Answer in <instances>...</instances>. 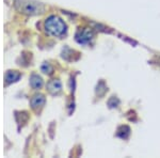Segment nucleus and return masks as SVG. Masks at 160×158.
<instances>
[{
	"instance_id": "nucleus-1",
	"label": "nucleus",
	"mask_w": 160,
	"mask_h": 158,
	"mask_svg": "<svg viewBox=\"0 0 160 158\" xmlns=\"http://www.w3.org/2000/svg\"><path fill=\"white\" fill-rule=\"evenodd\" d=\"M45 29L53 37H62L66 32V25L58 16H50L45 22Z\"/></svg>"
},
{
	"instance_id": "nucleus-2",
	"label": "nucleus",
	"mask_w": 160,
	"mask_h": 158,
	"mask_svg": "<svg viewBox=\"0 0 160 158\" xmlns=\"http://www.w3.org/2000/svg\"><path fill=\"white\" fill-rule=\"evenodd\" d=\"M16 8L22 13L28 15H35L43 13L45 7L42 3L37 1H30V0H17Z\"/></svg>"
},
{
	"instance_id": "nucleus-3",
	"label": "nucleus",
	"mask_w": 160,
	"mask_h": 158,
	"mask_svg": "<svg viewBox=\"0 0 160 158\" xmlns=\"http://www.w3.org/2000/svg\"><path fill=\"white\" fill-rule=\"evenodd\" d=\"M93 35H94L93 31L86 28V29H82L78 32V34H77V41L81 44H88L93 38Z\"/></svg>"
},
{
	"instance_id": "nucleus-4",
	"label": "nucleus",
	"mask_w": 160,
	"mask_h": 158,
	"mask_svg": "<svg viewBox=\"0 0 160 158\" xmlns=\"http://www.w3.org/2000/svg\"><path fill=\"white\" fill-rule=\"evenodd\" d=\"M47 89H48V91L53 93V94H55V93H58L61 90V82L56 79L51 80V81L48 82Z\"/></svg>"
},
{
	"instance_id": "nucleus-5",
	"label": "nucleus",
	"mask_w": 160,
	"mask_h": 158,
	"mask_svg": "<svg viewBox=\"0 0 160 158\" xmlns=\"http://www.w3.org/2000/svg\"><path fill=\"white\" fill-rule=\"evenodd\" d=\"M45 103V97L43 95H35L34 97L31 99V105H32L33 108H38V107H41V106L44 105Z\"/></svg>"
},
{
	"instance_id": "nucleus-6",
	"label": "nucleus",
	"mask_w": 160,
	"mask_h": 158,
	"mask_svg": "<svg viewBox=\"0 0 160 158\" xmlns=\"http://www.w3.org/2000/svg\"><path fill=\"white\" fill-rule=\"evenodd\" d=\"M30 84L33 89H40V88L43 85V80L41 77L37 76V75H33L30 79Z\"/></svg>"
},
{
	"instance_id": "nucleus-7",
	"label": "nucleus",
	"mask_w": 160,
	"mask_h": 158,
	"mask_svg": "<svg viewBox=\"0 0 160 158\" xmlns=\"http://www.w3.org/2000/svg\"><path fill=\"white\" fill-rule=\"evenodd\" d=\"M19 73H17L16 71H9L7 73V76H6V80L8 84H11L13 81H16L17 79L19 78Z\"/></svg>"
},
{
	"instance_id": "nucleus-8",
	"label": "nucleus",
	"mask_w": 160,
	"mask_h": 158,
	"mask_svg": "<svg viewBox=\"0 0 160 158\" xmlns=\"http://www.w3.org/2000/svg\"><path fill=\"white\" fill-rule=\"evenodd\" d=\"M42 71L44 72V73H46V74H49L51 71H52V69H51V66L49 65L48 63H44L43 64V66H42Z\"/></svg>"
}]
</instances>
